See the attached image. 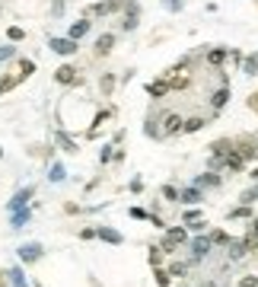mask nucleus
<instances>
[{"label":"nucleus","instance_id":"obj_37","mask_svg":"<svg viewBox=\"0 0 258 287\" xmlns=\"http://www.w3.org/2000/svg\"><path fill=\"white\" fill-rule=\"evenodd\" d=\"M236 287H258V281H255V277H252V274H248V277H242V281H239Z\"/></svg>","mask_w":258,"mask_h":287},{"label":"nucleus","instance_id":"obj_31","mask_svg":"<svg viewBox=\"0 0 258 287\" xmlns=\"http://www.w3.org/2000/svg\"><path fill=\"white\" fill-rule=\"evenodd\" d=\"M162 198H166V201H178V191L172 185H166V188H162Z\"/></svg>","mask_w":258,"mask_h":287},{"label":"nucleus","instance_id":"obj_15","mask_svg":"<svg viewBox=\"0 0 258 287\" xmlns=\"http://www.w3.org/2000/svg\"><path fill=\"white\" fill-rule=\"evenodd\" d=\"M223 61H226V48H210L208 51V64L210 67H220Z\"/></svg>","mask_w":258,"mask_h":287},{"label":"nucleus","instance_id":"obj_26","mask_svg":"<svg viewBox=\"0 0 258 287\" xmlns=\"http://www.w3.org/2000/svg\"><path fill=\"white\" fill-rule=\"evenodd\" d=\"M210 242H214V246H226V242H230V236H226L223 230H214V233H210Z\"/></svg>","mask_w":258,"mask_h":287},{"label":"nucleus","instance_id":"obj_36","mask_svg":"<svg viewBox=\"0 0 258 287\" xmlns=\"http://www.w3.org/2000/svg\"><path fill=\"white\" fill-rule=\"evenodd\" d=\"M13 55H16V48H10V45L0 48V61H6V58H13Z\"/></svg>","mask_w":258,"mask_h":287},{"label":"nucleus","instance_id":"obj_45","mask_svg":"<svg viewBox=\"0 0 258 287\" xmlns=\"http://www.w3.org/2000/svg\"><path fill=\"white\" fill-rule=\"evenodd\" d=\"M201 287H214V284H201Z\"/></svg>","mask_w":258,"mask_h":287},{"label":"nucleus","instance_id":"obj_2","mask_svg":"<svg viewBox=\"0 0 258 287\" xmlns=\"http://www.w3.org/2000/svg\"><path fill=\"white\" fill-rule=\"evenodd\" d=\"M210 236H198V239H192V262L198 265V262H204L208 258V252H210Z\"/></svg>","mask_w":258,"mask_h":287},{"label":"nucleus","instance_id":"obj_35","mask_svg":"<svg viewBox=\"0 0 258 287\" xmlns=\"http://www.w3.org/2000/svg\"><path fill=\"white\" fill-rule=\"evenodd\" d=\"M255 198H258V185L248 188V191H242V201H255Z\"/></svg>","mask_w":258,"mask_h":287},{"label":"nucleus","instance_id":"obj_12","mask_svg":"<svg viewBox=\"0 0 258 287\" xmlns=\"http://www.w3.org/2000/svg\"><path fill=\"white\" fill-rule=\"evenodd\" d=\"M208 125L201 115H192V118H185V125H182V131H188V134H194V131H201V128Z\"/></svg>","mask_w":258,"mask_h":287},{"label":"nucleus","instance_id":"obj_4","mask_svg":"<svg viewBox=\"0 0 258 287\" xmlns=\"http://www.w3.org/2000/svg\"><path fill=\"white\" fill-rule=\"evenodd\" d=\"M48 45H51L54 55H74V51H76V42L74 39H51Z\"/></svg>","mask_w":258,"mask_h":287},{"label":"nucleus","instance_id":"obj_25","mask_svg":"<svg viewBox=\"0 0 258 287\" xmlns=\"http://www.w3.org/2000/svg\"><path fill=\"white\" fill-rule=\"evenodd\" d=\"M252 211H248V204H239V207H233L230 211V220H242V217H248Z\"/></svg>","mask_w":258,"mask_h":287},{"label":"nucleus","instance_id":"obj_44","mask_svg":"<svg viewBox=\"0 0 258 287\" xmlns=\"http://www.w3.org/2000/svg\"><path fill=\"white\" fill-rule=\"evenodd\" d=\"M252 233H255V236H258V220H255V227H252Z\"/></svg>","mask_w":258,"mask_h":287},{"label":"nucleus","instance_id":"obj_8","mask_svg":"<svg viewBox=\"0 0 258 287\" xmlns=\"http://www.w3.org/2000/svg\"><path fill=\"white\" fill-rule=\"evenodd\" d=\"M118 7H122L118 0H106V4H96V7H90V13H92V16H108V13H115Z\"/></svg>","mask_w":258,"mask_h":287},{"label":"nucleus","instance_id":"obj_32","mask_svg":"<svg viewBox=\"0 0 258 287\" xmlns=\"http://www.w3.org/2000/svg\"><path fill=\"white\" fill-rule=\"evenodd\" d=\"M150 262H153V265H156V268H160V262H162V249H156V246H153V249H150Z\"/></svg>","mask_w":258,"mask_h":287},{"label":"nucleus","instance_id":"obj_23","mask_svg":"<svg viewBox=\"0 0 258 287\" xmlns=\"http://www.w3.org/2000/svg\"><path fill=\"white\" fill-rule=\"evenodd\" d=\"M147 93H150V96H166V93H169V83H162V80H160V83H150Z\"/></svg>","mask_w":258,"mask_h":287},{"label":"nucleus","instance_id":"obj_17","mask_svg":"<svg viewBox=\"0 0 258 287\" xmlns=\"http://www.w3.org/2000/svg\"><path fill=\"white\" fill-rule=\"evenodd\" d=\"M86 32H90V20H80V23H74L70 26V39L76 42V39H83Z\"/></svg>","mask_w":258,"mask_h":287},{"label":"nucleus","instance_id":"obj_34","mask_svg":"<svg viewBox=\"0 0 258 287\" xmlns=\"http://www.w3.org/2000/svg\"><path fill=\"white\" fill-rule=\"evenodd\" d=\"M112 86H115V77H102V93H112Z\"/></svg>","mask_w":258,"mask_h":287},{"label":"nucleus","instance_id":"obj_43","mask_svg":"<svg viewBox=\"0 0 258 287\" xmlns=\"http://www.w3.org/2000/svg\"><path fill=\"white\" fill-rule=\"evenodd\" d=\"M51 10H54L58 16H61V10H64V0H54V7H51Z\"/></svg>","mask_w":258,"mask_h":287},{"label":"nucleus","instance_id":"obj_18","mask_svg":"<svg viewBox=\"0 0 258 287\" xmlns=\"http://www.w3.org/2000/svg\"><path fill=\"white\" fill-rule=\"evenodd\" d=\"M112 45H115V36H99L96 39V51H99V55H108Z\"/></svg>","mask_w":258,"mask_h":287},{"label":"nucleus","instance_id":"obj_9","mask_svg":"<svg viewBox=\"0 0 258 287\" xmlns=\"http://www.w3.org/2000/svg\"><path fill=\"white\" fill-rule=\"evenodd\" d=\"M58 83H76V71H74V67L70 64H64V67H58Z\"/></svg>","mask_w":258,"mask_h":287},{"label":"nucleus","instance_id":"obj_11","mask_svg":"<svg viewBox=\"0 0 258 287\" xmlns=\"http://www.w3.org/2000/svg\"><path fill=\"white\" fill-rule=\"evenodd\" d=\"M201 188H185V191H178V201H185V204H198L201 201Z\"/></svg>","mask_w":258,"mask_h":287},{"label":"nucleus","instance_id":"obj_20","mask_svg":"<svg viewBox=\"0 0 258 287\" xmlns=\"http://www.w3.org/2000/svg\"><path fill=\"white\" fill-rule=\"evenodd\" d=\"M246 252H248V249H246V242H242V239H236V242H230V258H242V255H246Z\"/></svg>","mask_w":258,"mask_h":287},{"label":"nucleus","instance_id":"obj_13","mask_svg":"<svg viewBox=\"0 0 258 287\" xmlns=\"http://www.w3.org/2000/svg\"><path fill=\"white\" fill-rule=\"evenodd\" d=\"M223 163H226V169H233V172H239V169L246 166V160H242V153H239V150H233V153H230Z\"/></svg>","mask_w":258,"mask_h":287},{"label":"nucleus","instance_id":"obj_3","mask_svg":"<svg viewBox=\"0 0 258 287\" xmlns=\"http://www.w3.org/2000/svg\"><path fill=\"white\" fill-rule=\"evenodd\" d=\"M182 125H185V118H182V115H176V112L162 115V137H169V134H178V131H182Z\"/></svg>","mask_w":258,"mask_h":287},{"label":"nucleus","instance_id":"obj_29","mask_svg":"<svg viewBox=\"0 0 258 287\" xmlns=\"http://www.w3.org/2000/svg\"><path fill=\"white\" fill-rule=\"evenodd\" d=\"M185 223H188V227L201 223V211H185Z\"/></svg>","mask_w":258,"mask_h":287},{"label":"nucleus","instance_id":"obj_46","mask_svg":"<svg viewBox=\"0 0 258 287\" xmlns=\"http://www.w3.org/2000/svg\"><path fill=\"white\" fill-rule=\"evenodd\" d=\"M255 58H258V55H255Z\"/></svg>","mask_w":258,"mask_h":287},{"label":"nucleus","instance_id":"obj_42","mask_svg":"<svg viewBox=\"0 0 258 287\" xmlns=\"http://www.w3.org/2000/svg\"><path fill=\"white\" fill-rule=\"evenodd\" d=\"M248 109H252V112H258V93L252 96V99H248Z\"/></svg>","mask_w":258,"mask_h":287},{"label":"nucleus","instance_id":"obj_30","mask_svg":"<svg viewBox=\"0 0 258 287\" xmlns=\"http://www.w3.org/2000/svg\"><path fill=\"white\" fill-rule=\"evenodd\" d=\"M169 281H172V277L162 271V268H156V284H160V287H169Z\"/></svg>","mask_w":258,"mask_h":287},{"label":"nucleus","instance_id":"obj_14","mask_svg":"<svg viewBox=\"0 0 258 287\" xmlns=\"http://www.w3.org/2000/svg\"><path fill=\"white\" fill-rule=\"evenodd\" d=\"M230 147H233V141H217V144L210 147V150H214V156H217V160H226V156L233 153Z\"/></svg>","mask_w":258,"mask_h":287},{"label":"nucleus","instance_id":"obj_28","mask_svg":"<svg viewBox=\"0 0 258 287\" xmlns=\"http://www.w3.org/2000/svg\"><path fill=\"white\" fill-rule=\"evenodd\" d=\"M48 179H51V182H61V179H64V166H61V163H54V166H51Z\"/></svg>","mask_w":258,"mask_h":287},{"label":"nucleus","instance_id":"obj_24","mask_svg":"<svg viewBox=\"0 0 258 287\" xmlns=\"http://www.w3.org/2000/svg\"><path fill=\"white\" fill-rule=\"evenodd\" d=\"M10 281H13V287H29L26 284V274L20 271V268H10Z\"/></svg>","mask_w":258,"mask_h":287},{"label":"nucleus","instance_id":"obj_27","mask_svg":"<svg viewBox=\"0 0 258 287\" xmlns=\"http://www.w3.org/2000/svg\"><path fill=\"white\" fill-rule=\"evenodd\" d=\"M198 182H201V185H220V176H217V172H204Z\"/></svg>","mask_w":258,"mask_h":287},{"label":"nucleus","instance_id":"obj_33","mask_svg":"<svg viewBox=\"0 0 258 287\" xmlns=\"http://www.w3.org/2000/svg\"><path fill=\"white\" fill-rule=\"evenodd\" d=\"M58 141H61V147H67V150H70V153L76 150V144H74V141H70V137H67V134H58Z\"/></svg>","mask_w":258,"mask_h":287},{"label":"nucleus","instance_id":"obj_6","mask_svg":"<svg viewBox=\"0 0 258 287\" xmlns=\"http://www.w3.org/2000/svg\"><path fill=\"white\" fill-rule=\"evenodd\" d=\"M32 191H36V188H20V191H16V195H13V201H10V211H22V207L29 204Z\"/></svg>","mask_w":258,"mask_h":287},{"label":"nucleus","instance_id":"obj_16","mask_svg":"<svg viewBox=\"0 0 258 287\" xmlns=\"http://www.w3.org/2000/svg\"><path fill=\"white\" fill-rule=\"evenodd\" d=\"M96 236H102L106 242H112V246H118V242H122V233H115V230H108V227H99Z\"/></svg>","mask_w":258,"mask_h":287},{"label":"nucleus","instance_id":"obj_5","mask_svg":"<svg viewBox=\"0 0 258 287\" xmlns=\"http://www.w3.org/2000/svg\"><path fill=\"white\" fill-rule=\"evenodd\" d=\"M226 99H230V86H220V90H214V93H210V106H214V115H220V109L226 106Z\"/></svg>","mask_w":258,"mask_h":287},{"label":"nucleus","instance_id":"obj_41","mask_svg":"<svg viewBox=\"0 0 258 287\" xmlns=\"http://www.w3.org/2000/svg\"><path fill=\"white\" fill-rule=\"evenodd\" d=\"M10 86H13V80H0V96H4L6 90H10Z\"/></svg>","mask_w":258,"mask_h":287},{"label":"nucleus","instance_id":"obj_19","mask_svg":"<svg viewBox=\"0 0 258 287\" xmlns=\"http://www.w3.org/2000/svg\"><path fill=\"white\" fill-rule=\"evenodd\" d=\"M185 271H188V262H172V265L166 268V274H169V277H182Z\"/></svg>","mask_w":258,"mask_h":287},{"label":"nucleus","instance_id":"obj_1","mask_svg":"<svg viewBox=\"0 0 258 287\" xmlns=\"http://www.w3.org/2000/svg\"><path fill=\"white\" fill-rule=\"evenodd\" d=\"M182 242H188V233L182 227H172V230H166V236H162V249L172 252V249L182 246Z\"/></svg>","mask_w":258,"mask_h":287},{"label":"nucleus","instance_id":"obj_38","mask_svg":"<svg viewBox=\"0 0 258 287\" xmlns=\"http://www.w3.org/2000/svg\"><path fill=\"white\" fill-rule=\"evenodd\" d=\"M166 7H169L172 13H178V10H182V0H166Z\"/></svg>","mask_w":258,"mask_h":287},{"label":"nucleus","instance_id":"obj_21","mask_svg":"<svg viewBox=\"0 0 258 287\" xmlns=\"http://www.w3.org/2000/svg\"><path fill=\"white\" fill-rule=\"evenodd\" d=\"M242 71H246V77H255V74H258V58H255V55L242 61Z\"/></svg>","mask_w":258,"mask_h":287},{"label":"nucleus","instance_id":"obj_39","mask_svg":"<svg viewBox=\"0 0 258 287\" xmlns=\"http://www.w3.org/2000/svg\"><path fill=\"white\" fill-rule=\"evenodd\" d=\"M20 71H22V77H26V74H32V61H22V64H20Z\"/></svg>","mask_w":258,"mask_h":287},{"label":"nucleus","instance_id":"obj_40","mask_svg":"<svg viewBox=\"0 0 258 287\" xmlns=\"http://www.w3.org/2000/svg\"><path fill=\"white\" fill-rule=\"evenodd\" d=\"M10 39H13V42H20V39H22V29H16V26H13V29H10Z\"/></svg>","mask_w":258,"mask_h":287},{"label":"nucleus","instance_id":"obj_10","mask_svg":"<svg viewBox=\"0 0 258 287\" xmlns=\"http://www.w3.org/2000/svg\"><path fill=\"white\" fill-rule=\"evenodd\" d=\"M29 217H32V211H29V207H22V211H13V230H22L26 227V223H29Z\"/></svg>","mask_w":258,"mask_h":287},{"label":"nucleus","instance_id":"obj_7","mask_svg":"<svg viewBox=\"0 0 258 287\" xmlns=\"http://www.w3.org/2000/svg\"><path fill=\"white\" fill-rule=\"evenodd\" d=\"M38 255H42L38 242H26V246H20V258H22V262H36Z\"/></svg>","mask_w":258,"mask_h":287},{"label":"nucleus","instance_id":"obj_22","mask_svg":"<svg viewBox=\"0 0 258 287\" xmlns=\"http://www.w3.org/2000/svg\"><path fill=\"white\" fill-rule=\"evenodd\" d=\"M185 86H188V74H176L169 80V90H185Z\"/></svg>","mask_w":258,"mask_h":287}]
</instances>
